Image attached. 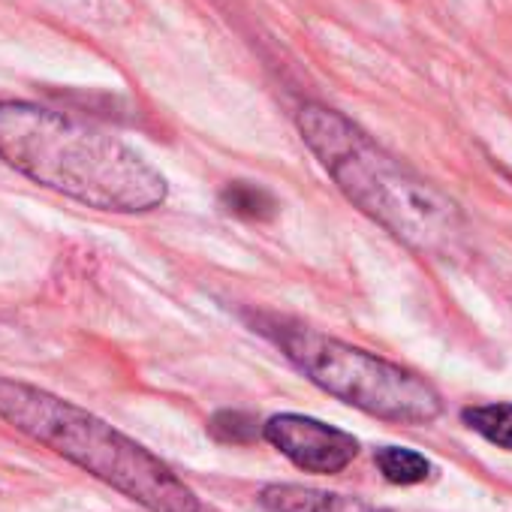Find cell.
Returning <instances> with one entry per match:
<instances>
[{
	"label": "cell",
	"instance_id": "ba28073f",
	"mask_svg": "<svg viewBox=\"0 0 512 512\" xmlns=\"http://www.w3.org/2000/svg\"><path fill=\"white\" fill-rule=\"evenodd\" d=\"M464 425L494 443L497 449L512 452V404H479L461 413Z\"/></svg>",
	"mask_w": 512,
	"mask_h": 512
},
{
	"label": "cell",
	"instance_id": "30bf717a",
	"mask_svg": "<svg viewBox=\"0 0 512 512\" xmlns=\"http://www.w3.org/2000/svg\"><path fill=\"white\" fill-rule=\"evenodd\" d=\"M208 431L223 443H247L256 434V422L244 413H217L208 425Z\"/></svg>",
	"mask_w": 512,
	"mask_h": 512
},
{
	"label": "cell",
	"instance_id": "277c9868",
	"mask_svg": "<svg viewBox=\"0 0 512 512\" xmlns=\"http://www.w3.org/2000/svg\"><path fill=\"white\" fill-rule=\"evenodd\" d=\"M284 356L332 398L395 425H428L443 413L440 392L410 368L305 326L272 332Z\"/></svg>",
	"mask_w": 512,
	"mask_h": 512
},
{
	"label": "cell",
	"instance_id": "9c48e42d",
	"mask_svg": "<svg viewBox=\"0 0 512 512\" xmlns=\"http://www.w3.org/2000/svg\"><path fill=\"white\" fill-rule=\"evenodd\" d=\"M377 467L392 485H419L431 476V461L404 446H386L377 452Z\"/></svg>",
	"mask_w": 512,
	"mask_h": 512
},
{
	"label": "cell",
	"instance_id": "5b68a950",
	"mask_svg": "<svg viewBox=\"0 0 512 512\" xmlns=\"http://www.w3.org/2000/svg\"><path fill=\"white\" fill-rule=\"evenodd\" d=\"M263 437L305 473H341L359 455V440L314 416L281 413L263 425Z\"/></svg>",
	"mask_w": 512,
	"mask_h": 512
},
{
	"label": "cell",
	"instance_id": "7a4b0ae2",
	"mask_svg": "<svg viewBox=\"0 0 512 512\" xmlns=\"http://www.w3.org/2000/svg\"><path fill=\"white\" fill-rule=\"evenodd\" d=\"M296 124L338 190L365 217L422 256L455 253L467 223L443 190L419 178L362 127L329 106H302Z\"/></svg>",
	"mask_w": 512,
	"mask_h": 512
},
{
	"label": "cell",
	"instance_id": "8992f818",
	"mask_svg": "<svg viewBox=\"0 0 512 512\" xmlns=\"http://www.w3.org/2000/svg\"><path fill=\"white\" fill-rule=\"evenodd\" d=\"M260 503L269 512H377L368 500L338 491H320L308 485H266L260 491Z\"/></svg>",
	"mask_w": 512,
	"mask_h": 512
},
{
	"label": "cell",
	"instance_id": "52a82bcc",
	"mask_svg": "<svg viewBox=\"0 0 512 512\" xmlns=\"http://www.w3.org/2000/svg\"><path fill=\"white\" fill-rule=\"evenodd\" d=\"M220 205L241 217V220H272L278 214V199L266 190L247 181H232L220 193Z\"/></svg>",
	"mask_w": 512,
	"mask_h": 512
},
{
	"label": "cell",
	"instance_id": "6da1fadb",
	"mask_svg": "<svg viewBox=\"0 0 512 512\" xmlns=\"http://www.w3.org/2000/svg\"><path fill=\"white\" fill-rule=\"evenodd\" d=\"M0 160L109 214H148L169 196L166 178L118 136L25 100H0Z\"/></svg>",
	"mask_w": 512,
	"mask_h": 512
},
{
	"label": "cell",
	"instance_id": "3957f363",
	"mask_svg": "<svg viewBox=\"0 0 512 512\" xmlns=\"http://www.w3.org/2000/svg\"><path fill=\"white\" fill-rule=\"evenodd\" d=\"M0 419L148 512H199V497L169 464L49 389L0 377Z\"/></svg>",
	"mask_w": 512,
	"mask_h": 512
}]
</instances>
